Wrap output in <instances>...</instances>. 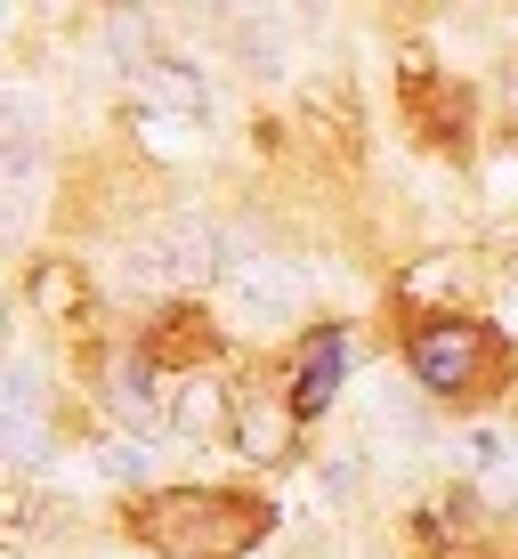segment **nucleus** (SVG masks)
I'll return each instance as SVG.
<instances>
[{
    "label": "nucleus",
    "mask_w": 518,
    "mask_h": 559,
    "mask_svg": "<svg viewBox=\"0 0 518 559\" xmlns=\"http://www.w3.org/2000/svg\"><path fill=\"white\" fill-rule=\"evenodd\" d=\"M0 414H9V454L33 462V454H41V414H49V390H41V365H33V357H9Z\"/></svg>",
    "instance_id": "6e6552de"
},
{
    "label": "nucleus",
    "mask_w": 518,
    "mask_h": 559,
    "mask_svg": "<svg viewBox=\"0 0 518 559\" xmlns=\"http://www.w3.org/2000/svg\"><path fill=\"white\" fill-rule=\"evenodd\" d=\"M227 267V243H219V227L203 219V211H162V219H146V227H130V243H122V284L130 293H195V284H210Z\"/></svg>",
    "instance_id": "f03ea898"
},
{
    "label": "nucleus",
    "mask_w": 518,
    "mask_h": 559,
    "mask_svg": "<svg viewBox=\"0 0 518 559\" xmlns=\"http://www.w3.org/2000/svg\"><path fill=\"white\" fill-rule=\"evenodd\" d=\"M130 82H138V98H146V106H170V114H203V106H210L203 73L186 66V57H146Z\"/></svg>",
    "instance_id": "1a4fd4ad"
},
{
    "label": "nucleus",
    "mask_w": 518,
    "mask_h": 559,
    "mask_svg": "<svg viewBox=\"0 0 518 559\" xmlns=\"http://www.w3.org/2000/svg\"><path fill=\"white\" fill-rule=\"evenodd\" d=\"M260 527H267V511L227 487H162L138 511V535L170 559H236L260 544Z\"/></svg>",
    "instance_id": "f257e3e1"
},
{
    "label": "nucleus",
    "mask_w": 518,
    "mask_h": 559,
    "mask_svg": "<svg viewBox=\"0 0 518 559\" xmlns=\"http://www.w3.org/2000/svg\"><path fill=\"white\" fill-rule=\"evenodd\" d=\"M227 406H219V390L210 381H186L179 397H170V430H186V438H203V430H219Z\"/></svg>",
    "instance_id": "f8f14e48"
},
{
    "label": "nucleus",
    "mask_w": 518,
    "mask_h": 559,
    "mask_svg": "<svg viewBox=\"0 0 518 559\" xmlns=\"http://www.w3.org/2000/svg\"><path fill=\"white\" fill-rule=\"evenodd\" d=\"M284 438H292V406H243L236 414V447L252 454V462H276Z\"/></svg>",
    "instance_id": "9b49d317"
},
{
    "label": "nucleus",
    "mask_w": 518,
    "mask_h": 559,
    "mask_svg": "<svg viewBox=\"0 0 518 559\" xmlns=\"http://www.w3.org/2000/svg\"><path fill=\"white\" fill-rule=\"evenodd\" d=\"M0 179H9V227L33 219V187H41V130H33V106L9 98L0 106Z\"/></svg>",
    "instance_id": "423d86ee"
},
{
    "label": "nucleus",
    "mask_w": 518,
    "mask_h": 559,
    "mask_svg": "<svg viewBox=\"0 0 518 559\" xmlns=\"http://www.w3.org/2000/svg\"><path fill=\"white\" fill-rule=\"evenodd\" d=\"M406 365H413V381L430 397H462L494 365V333L470 324V317H437V324H421V333L406 341Z\"/></svg>",
    "instance_id": "7ed1b4c3"
},
{
    "label": "nucleus",
    "mask_w": 518,
    "mask_h": 559,
    "mask_svg": "<svg viewBox=\"0 0 518 559\" xmlns=\"http://www.w3.org/2000/svg\"><path fill=\"white\" fill-rule=\"evenodd\" d=\"M340 373H349V341H340L333 324H324V333L309 341V349H300L292 397H284V406H292V421H316L324 406H333V397H340Z\"/></svg>",
    "instance_id": "0eeeda50"
},
{
    "label": "nucleus",
    "mask_w": 518,
    "mask_h": 559,
    "mask_svg": "<svg viewBox=\"0 0 518 559\" xmlns=\"http://www.w3.org/2000/svg\"><path fill=\"white\" fill-rule=\"evenodd\" d=\"M227 284H236L243 317H260V324H292L309 308V284H300L292 260H227Z\"/></svg>",
    "instance_id": "39448f33"
},
{
    "label": "nucleus",
    "mask_w": 518,
    "mask_h": 559,
    "mask_svg": "<svg viewBox=\"0 0 518 559\" xmlns=\"http://www.w3.org/2000/svg\"><path fill=\"white\" fill-rule=\"evenodd\" d=\"M106 414L130 421V438L170 430V390H155V357H146V349H130V357L106 365Z\"/></svg>",
    "instance_id": "20e7f679"
},
{
    "label": "nucleus",
    "mask_w": 518,
    "mask_h": 559,
    "mask_svg": "<svg viewBox=\"0 0 518 559\" xmlns=\"http://www.w3.org/2000/svg\"><path fill=\"white\" fill-rule=\"evenodd\" d=\"M210 341H219V333H210L203 308H162V333L146 341V357H155V365H203Z\"/></svg>",
    "instance_id": "9d476101"
}]
</instances>
